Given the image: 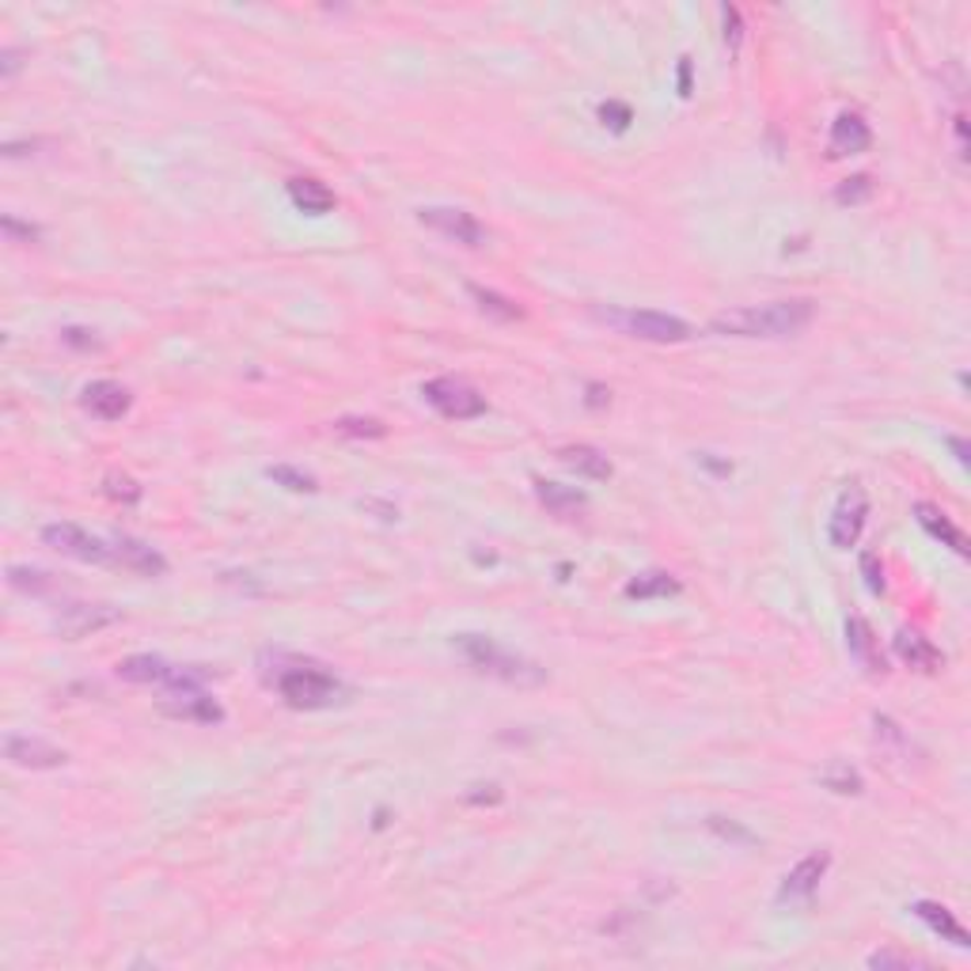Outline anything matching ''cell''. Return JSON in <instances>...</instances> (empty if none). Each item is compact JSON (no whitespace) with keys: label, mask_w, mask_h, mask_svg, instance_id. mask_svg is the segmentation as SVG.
I'll use <instances>...</instances> for the list:
<instances>
[{"label":"cell","mask_w":971,"mask_h":971,"mask_svg":"<svg viewBox=\"0 0 971 971\" xmlns=\"http://www.w3.org/2000/svg\"><path fill=\"white\" fill-rule=\"evenodd\" d=\"M43 542L54 550H61L65 558H77V562H111V542L99 539V535L84 532L80 524H46L43 528Z\"/></svg>","instance_id":"ba28073f"},{"label":"cell","mask_w":971,"mask_h":971,"mask_svg":"<svg viewBox=\"0 0 971 971\" xmlns=\"http://www.w3.org/2000/svg\"><path fill=\"white\" fill-rule=\"evenodd\" d=\"M558 464L570 467L573 475L592 479V482H607L615 475L612 459H607L599 448H592V444H566V448H558Z\"/></svg>","instance_id":"44dd1931"},{"label":"cell","mask_w":971,"mask_h":971,"mask_svg":"<svg viewBox=\"0 0 971 971\" xmlns=\"http://www.w3.org/2000/svg\"><path fill=\"white\" fill-rule=\"evenodd\" d=\"M915 521L923 524V532L929 535V539H937V542H941V547H949L952 555H960V558H968V555H971L968 535L960 532L957 524H952L949 516H945L937 505H929V501H918V505H915Z\"/></svg>","instance_id":"d6986e66"},{"label":"cell","mask_w":971,"mask_h":971,"mask_svg":"<svg viewBox=\"0 0 971 971\" xmlns=\"http://www.w3.org/2000/svg\"><path fill=\"white\" fill-rule=\"evenodd\" d=\"M0 228H4V236L12 243H35V240H43V228H35V225H20V220L15 217H4L0 220Z\"/></svg>","instance_id":"e575fe53"},{"label":"cell","mask_w":971,"mask_h":971,"mask_svg":"<svg viewBox=\"0 0 971 971\" xmlns=\"http://www.w3.org/2000/svg\"><path fill=\"white\" fill-rule=\"evenodd\" d=\"M599 122H604L607 129H615V134H627L630 129V122H633V114H630V106L627 103H619V99H607V103H599Z\"/></svg>","instance_id":"1f68e13d"},{"label":"cell","mask_w":971,"mask_h":971,"mask_svg":"<svg viewBox=\"0 0 971 971\" xmlns=\"http://www.w3.org/2000/svg\"><path fill=\"white\" fill-rule=\"evenodd\" d=\"M873 197V179L869 175H850L835 186V202L838 205H866Z\"/></svg>","instance_id":"f546056e"},{"label":"cell","mask_w":971,"mask_h":971,"mask_svg":"<svg viewBox=\"0 0 971 971\" xmlns=\"http://www.w3.org/2000/svg\"><path fill=\"white\" fill-rule=\"evenodd\" d=\"M846 649H850V656L869 672V676H884L888 672V661H884V653H880L877 633L861 615H850V619H846Z\"/></svg>","instance_id":"e0dca14e"},{"label":"cell","mask_w":971,"mask_h":971,"mask_svg":"<svg viewBox=\"0 0 971 971\" xmlns=\"http://www.w3.org/2000/svg\"><path fill=\"white\" fill-rule=\"evenodd\" d=\"M334 433H342V437H357V441H380V437H388V425L376 422V418H339V422H334Z\"/></svg>","instance_id":"83f0119b"},{"label":"cell","mask_w":971,"mask_h":971,"mask_svg":"<svg viewBox=\"0 0 971 971\" xmlns=\"http://www.w3.org/2000/svg\"><path fill=\"white\" fill-rule=\"evenodd\" d=\"M467 293H471V300L479 304L482 316L498 319V323H516V319H524V308L516 300H509V296L482 289V285H467Z\"/></svg>","instance_id":"d4e9b609"},{"label":"cell","mask_w":971,"mask_h":971,"mask_svg":"<svg viewBox=\"0 0 971 971\" xmlns=\"http://www.w3.org/2000/svg\"><path fill=\"white\" fill-rule=\"evenodd\" d=\"M607 399H612V391L607 388H599V384H589V407H607Z\"/></svg>","instance_id":"ab89813d"},{"label":"cell","mask_w":971,"mask_h":971,"mask_svg":"<svg viewBox=\"0 0 971 971\" xmlns=\"http://www.w3.org/2000/svg\"><path fill=\"white\" fill-rule=\"evenodd\" d=\"M118 676L126 683H141V687H163L171 695V690L202 687V683L209 679V672L179 669V664L163 661V656H156V653H134V656H126V661L118 664Z\"/></svg>","instance_id":"5b68a950"},{"label":"cell","mask_w":971,"mask_h":971,"mask_svg":"<svg viewBox=\"0 0 971 971\" xmlns=\"http://www.w3.org/2000/svg\"><path fill=\"white\" fill-rule=\"evenodd\" d=\"M285 191H289V202L296 205L300 213H308V217H327V213L339 205V197H334V191L327 183H319V179L311 175H296L285 183Z\"/></svg>","instance_id":"7402d4cb"},{"label":"cell","mask_w":971,"mask_h":971,"mask_svg":"<svg viewBox=\"0 0 971 971\" xmlns=\"http://www.w3.org/2000/svg\"><path fill=\"white\" fill-rule=\"evenodd\" d=\"M812 316H816L812 300H775L721 311L710 319V331L726 339H793L812 323Z\"/></svg>","instance_id":"7a4b0ae2"},{"label":"cell","mask_w":971,"mask_h":971,"mask_svg":"<svg viewBox=\"0 0 971 971\" xmlns=\"http://www.w3.org/2000/svg\"><path fill=\"white\" fill-rule=\"evenodd\" d=\"M8 584H12L15 592H27V596H46V592L54 589V578H49L46 570H31V566H12V570H8Z\"/></svg>","instance_id":"484cf974"},{"label":"cell","mask_w":971,"mask_h":971,"mask_svg":"<svg viewBox=\"0 0 971 971\" xmlns=\"http://www.w3.org/2000/svg\"><path fill=\"white\" fill-rule=\"evenodd\" d=\"M452 646L459 649V656H464L475 672L509 683V687H542V683H547V669H542V664L498 646V641L486 638V633H456Z\"/></svg>","instance_id":"3957f363"},{"label":"cell","mask_w":971,"mask_h":971,"mask_svg":"<svg viewBox=\"0 0 971 971\" xmlns=\"http://www.w3.org/2000/svg\"><path fill=\"white\" fill-rule=\"evenodd\" d=\"M118 619H122V612H114V607H106V604H69L54 619V627L61 638L77 641V638H88V633H95L103 627H114Z\"/></svg>","instance_id":"9a60e30c"},{"label":"cell","mask_w":971,"mask_h":971,"mask_svg":"<svg viewBox=\"0 0 971 971\" xmlns=\"http://www.w3.org/2000/svg\"><path fill=\"white\" fill-rule=\"evenodd\" d=\"M861 578H866L869 592H877V596L888 589V581H884V566H880L877 550H866V555H861Z\"/></svg>","instance_id":"d6a6232c"},{"label":"cell","mask_w":971,"mask_h":971,"mask_svg":"<svg viewBox=\"0 0 971 971\" xmlns=\"http://www.w3.org/2000/svg\"><path fill=\"white\" fill-rule=\"evenodd\" d=\"M866 521H869V498L858 482H850L843 493H838L835 513H831V524H827L831 547L850 550L854 542L861 539V532H866Z\"/></svg>","instance_id":"52a82bcc"},{"label":"cell","mask_w":971,"mask_h":971,"mask_svg":"<svg viewBox=\"0 0 971 971\" xmlns=\"http://www.w3.org/2000/svg\"><path fill=\"white\" fill-rule=\"evenodd\" d=\"M596 319L607 327H615L627 339H641V342H687L695 334V327L683 323L676 316H664V311H638V308H596Z\"/></svg>","instance_id":"277c9868"},{"label":"cell","mask_w":971,"mask_h":971,"mask_svg":"<svg viewBox=\"0 0 971 971\" xmlns=\"http://www.w3.org/2000/svg\"><path fill=\"white\" fill-rule=\"evenodd\" d=\"M911 915L923 918V923H926L929 929H934V934L941 937V941H952V945H957V949H968V945H971L968 929L957 923V915H952V911L945 907V903L918 900L915 907H911Z\"/></svg>","instance_id":"603a6c76"},{"label":"cell","mask_w":971,"mask_h":971,"mask_svg":"<svg viewBox=\"0 0 971 971\" xmlns=\"http://www.w3.org/2000/svg\"><path fill=\"white\" fill-rule=\"evenodd\" d=\"M873 145V129L861 118L858 111H843L835 122H831V137H827V156L831 160H843V156H858Z\"/></svg>","instance_id":"2e32d148"},{"label":"cell","mask_w":971,"mask_h":971,"mask_svg":"<svg viewBox=\"0 0 971 971\" xmlns=\"http://www.w3.org/2000/svg\"><path fill=\"white\" fill-rule=\"evenodd\" d=\"M918 960L915 957H907V952H873V957H869V968H915Z\"/></svg>","instance_id":"d590c367"},{"label":"cell","mask_w":971,"mask_h":971,"mask_svg":"<svg viewBox=\"0 0 971 971\" xmlns=\"http://www.w3.org/2000/svg\"><path fill=\"white\" fill-rule=\"evenodd\" d=\"M38 145H43V141H8V145H4V156H8V160H15V156L35 152Z\"/></svg>","instance_id":"f35d334b"},{"label":"cell","mask_w":971,"mask_h":971,"mask_svg":"<svg viewBox=\"0 0 971 971\" xmlns=\"http://www.w3.org/2000/svg\"><path fill=\"white\" fill-rule=\"evenodd\" d=\"M422 399L437 410L448 422H471V418L486 414V395L479 388H471L459 376H437V380L422 384Z\"/></svg>","instance_id":"8992f818"},{"label":"cell","mask_w":971,"mask_h":971,"mask_svg":"<svg viewBox=\"0 0 971 971\" xmlns=\"http://www.w3.org/2000/svg\"><path fill=\"white\" fill-rule=\"evenodd\" d=\"M679 95H690V57H679Z\"/></svg>","instance_id":"60d3db41"},{"label":"cell","mask_w":971,"mask_h":971,"mask_svg":"<svg viewBox=\"0 0 971 971\" xmlns=\"http://www.w3.org/2000/svg\"><path fill=\"white\" fill-rule=\"evenodd\" d=\"M827 866H831L827 850H816V854H809V858L797 861V866L786 873V880H781L778 903H809L812 895H816V888H820V880H824Z\"/></svg>","instance_id":"7c38bea8"},{"label":"cell","mask_w":971,"mask_h":971,"mask_svg":"<svg viewBox=\"0 0 971 971\" xmlns=\"http://www.w3.org/2000/svg\"><path fill=\"white\" fill-rule=\"evenodd\" d=\"M103 490H106V498L122 501V505H137V501H141V486L129 479V475H118V471L106 475V479H103Z\"/></svg>","instance_id":"4dcf8cb0"},{"label":"cell","mask_w":971,"mask_h":971,"mask_svg":"<svg viewBox=\"0 0 971 971\" xmlns=\"http://www.w3.org/2000/svg\"><path fill=\"white\" fill-rule=\"evenodd\" d=\"M820 781H824L831 793H843V797L861 793V775L850 767V763H831L824 775H820Z\"/></svg>","instance_id":"4316f807"},{"label":"cell","mask_w":971,"mask_h":971,"mask_svg":"<svg viewBox=\"0 0 971 971\" xmlns=\"http://www.w3.org/2000/svg\"><path fill=\"white\" fill-rule=\"evenodd\" d=\"M80 407L88 410L99 422H122L134 407V395L129 388H122L118 380H92L84 391H80Z\"/></svg>","instance_id":"4fadbf2b"},{"label":"cell","mask_w":971,"mask_h":971,"mask_svg":"<svg viewBox=\"0 0 971 971\" xmlns=\"http://www.w3.org/2000/svg\"><path fill=\"white\" fill-rule=\"evenodd\" d=\"M535 498L539 505L547 509L550 516L558 521H578V516L589 509V493L578 490V486H562V482H550V479H535Z\"/></svg>","instance_id":"ac0fdd59"},{"label":"cell","mask_w":971,"mask_h":971,"mask_svg":"<svg viewBox=\"0 0 971 971\" xmlns=\"http://www.w3.org/2000/svg\"><path fill=\"white\" fill-rule=\"evenodd\" d=\"M957 145H960V156H968V122H964V114H957Z\"/></svg>","instance_id":"b9f144b4"},{"label":"cell","mask_w":971,"mask_h":971,"mask_svg":"<svg viewBox=\"0 0 971 971\" xmlns=\"http://www.w3.org/2000/svg\"><path fill=\"white\" fill-rule=\"evenodd\" d=\"M895 656H900V661L907 664V669L926 672V676H929V672H937V669H941V664H945L941 649H937L929 638H923V633H918V630H907V627L895 633Z\"/></svg>","instance_id":"ffe728a7"},{"label":"cell","mask_w":971,"mask_h":971,"mask_svg":"<svg viewBox=\"0 0 971 971\" xmlns=\"http://www.w3.org/2000/svg\"><path fill=\"white\" fill-rule=\"evenodd\" d=\"M4 759L23 770H54V767H65L69 755L43 736H15L12 732V736L4 740Z\"/></svg>","instance_id":"8fae6325"},{"label":"cell","mask_w":971,"mask_h":971,"mask_svg":"<svg viewBox=\"0 0 971 971\" xmlns=\"http://www.w3.org/2000/svg\"><path fill=\"white\" fill-rule=\"evenodd\" d=\"M111 562H118L122 570L141 573V578H163L168 573V558L156 547L134 539V535H114L111 539Z\"/></svg>","instance_id":"5bb4252c"},{"label":"cell","mask_w":971,"mask_h":971,"mask_svg":"<svg viewBox=\"0 0 971 971\" xmlns=\"http://www.w3.org/2000/svg\"><path fill=\"white\" fill-rule=\"evenodd\" d=\"M418 220L433 232H441L444 240L464 243V247H486L490 232L471 217L467 209H452V205H430V209H418Z\"/></svg>","instance_id":"9c48e42d"},{"label":"cell","mask_w":971,"mask_h":971,"mask_svg":"<svg viewBox=\"0 0 971 971\" xmlns=\"http://www.w3.org/2000/svg\"><path fill=\"white\" fill-rule=\"evenodd\" d=\"M259 672L293 710H331V706L345 702V695H350V687L334 672H327L319 661L282 653V649L277 653H262Z\"/></svg>","instance_id":"6da1fadb"},{"label":"cell","mask_w":971,"mask_h":971,"mask_svg":"<svg viewBox=\"0 0 971 971\" xmlns=\"http://www.w3.org/2000/svg\"><path fill=\"white\" fill-rule=\"evenodd\" d=\"M679 592H683V584L672 578V573L649 570V573H638L633 581H627L622 596L627 599H669V596H679Z\"/></svg>","instance_id":"cb8c5ba5"},{"label":"cell","mask_w":971,"mask_h":971,"mask_svg":"<svg viewBox=\"0 0 971 971\" xmlns=\"http://www.w3.org/2000/svg\"><path fill=\"white\" fill-rule=\"evenodd\" d=\"M949 448H952V456H957L960 464H968V441L964 437H949Z\"/></svg>","instance_id":"7bdbcfd3"},{"label":"cell","mask_w":971,"mask_h":971,"mask_svg":"<svg viewBox=\"0 0 971 971\" xmlns=\"http://www.w3.org/2000/svg\"><path fill=\"white\" fill-rule=\"evenodd\" d=\"M20 57H23L20 49H12V46H8L4 54H0V77H4V80H12L15 72H20V65H23Z\"/></svg>","instance_id":"74e56055"},{"label":"cell","mask_w":971,"mask_h":971,"mask_svg":"<svg viewBox=\"0 0 971 971\" xmlns=\"http://www.w3.org/2000/svg\"><path fill=\"white\" fill-rule=\"evenodd\" d=\"M160 710L175 721H197V726H220L225 721V706L213 695H205L202 687L194 690H171L160 702Z\"/></svg>","instance_id":"30bf717a"},{"label":"cell","mask_w":971,"mask_h":971,"mask_svg":"<svg viewBox=\"0 0 971 971\" xmlns=\"http://www.w3.org/2000/svg\"><path fill=\"white\" fill-rule=\"evenodd\" d=\"M266 475H270V479H274L277 486H285V490H293V493H316V490H319L316 475L300 471V467H289V464H282V467H270Z\"/></svg>","instance_id":"f1b7e54d"},{"label":"cell","mask_w":971,"mask_h":971,"mask_svg":"<svg viewBox=\"0 0 971 971\" xmlns=\"http://www.w3.org/2000/svg\"><path fill=\"white\" fill-rule=\"evenodd\" d=\"M721 20H726V46L736 54L740 43H744V23H740V8L726 4L721 8Z\"/></svg>","instance_id":"836d02e7"},{"label":"cell","mask_w":971,"mask_h":971,"mask_svg":"<svg viewBox=\"0 0 971 971\" xmlns=\"http://www.w3.org/2000/svg\"><path fill=\"white\" fill-rule=\"evenodd\" d=\"M61 342L72 345V350H99V339H92V331H84V327H65Z\"/></svg>","instance_id":"8d00e7d4"}]
</instances>
